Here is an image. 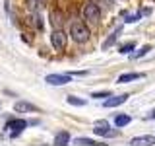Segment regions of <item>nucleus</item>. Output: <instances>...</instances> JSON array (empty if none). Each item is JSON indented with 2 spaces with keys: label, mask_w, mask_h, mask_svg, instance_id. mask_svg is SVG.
Listing matches in <instances>:
<instances>
[{
  "label": "nucleus",
  "mask_w": 155,
  "mask_h": 146,
  "mask_svg": "<svg viewBox=\"0 0 155 146\" xmlns=\"http://www.w3.org/2000/svg\"><path fill=\"white\" fill-rule=\"evenodd\" d=\"M70 35L76 43H85L91 33H89V27H87L84 22H76V23H72V27H70Z\"/></svg>",
  "instance_id": "1"
},
{
  "label": "nucleus",
  "mask_w": 155,
  "mask_h": 146,
  "mask_svg": "<svg viewBox=\"0 0 155 146\" xmlns=\"http://www.w3.org/2000/svg\"><path fill=\"white\" fill-rule=\"evenodd\" d=\"M84 18L89 26H99L101 22V10L95 2H87L84 6Z\"/></svg>",
  "instance_id": "2"
},
{
  "label": "nucleus",
  "mask_w": 155,
  "mask_h": 146,
  "mask_svg": "<svg viewBox=\"0 0 155 146\" xmlns=\"http://www.w3.org/2000/svg\"><path fill=\"white\" fill-rule=\"evenodd\" d=\"M93 133L99 134V136H118V130L110 129L109 121H97L93 125Z\"/></svg>",
  "instance_id": "3"
},
{
  "label": "nucleus",
  "mask_w": 155,
  "mask_h": 146,
  "mask_svg": "<svg viewBox=\"0 0 155 146\" xmlns=\"http://www.w3.org/2000/svg\"><path fill=\"white\" fill-rule=\"evenodd\" d=\"M66 41H68V37H66L64 29H54V31L51 33V43L56 51H62V49L66 47Z\"/></svg>",
  "instance_id": "4"
},
{
  "label": "nucleus",
  "mask_w": 155,
  "mask_h": 146,
  "mask_svg": "<svg viewBox=\"0 0 155 146\" xmlns=\"http://www.w3.org/2000/svg\"><path fill=\"white\" fill-rule=\"evenodd\" d=\"M70 78H72V74H48L45 78V82L51 86H66L70 82Z\"/></svg>",
  "instance_id": "5"
},
{
  "label": "nucleus",
  "mask_w": 155,
  "mask_h": 146,
  "mask_svg": "<svg viewBox=\"0 0 155 146\" xmlns=\"http://www.w3.org/2000/svg\"><path fill=\"white\" fill-rule=\"evenodd\" d=\"M27 127V121H23V119H16V121H10V123L6 125V129H8V133L10 136H18V134H21V130Z\"/></svg>",
  "instance_id": "6"
},
{
  "label": "nucleus",
  "mask_w": 155,
  "mask_h": 146,
  "mask_svg": "<svg viewBox=\"0 0 155 146\" xmlns=\"http://www.w3.org/2000/svg\"><path fill=\"white\" fill-rule=\"evenodd\" d=\"M128 97H130L128 94H122V96H110L109 99L103 101V105L107 107V109H109V107H118V105H122L124 101L128 99Z\"/></svg>",
  "instance_id": "7"
},
{
  "label": "nucleus",
  "mask_w": 155,
  "mask_h": 146,
  "mask_svg": "<svg viewBox=\"0 0 155 146\" xmlns=\"http://www.w3.org/2000/svg\"><path fill=\"white\" fill-rule=\"evenodd\" d=\"M130 144L132 146H151V144H155V136L153 134H142V136H136V138H132L130 140Z\"/></svg>",
  "instance_id": "8"
},
{
  "label": "nucleus",
  "mask_w": 155,
  "mask_h": 146,
  "mask_svg": "<svg viewBox=\"0 0 155 146\" xmlns=\"http://www.w3.org/2000/svg\"><path fill=\"white\" fill-rule=\"evenodd\" d=\"M142 78H145V74H140V72H126V74L118 76V84H128V82L142 80Z\"/></svg>",
  "instance_id": "9"
},
{
  "label": "nucleus",
  "mask_w": 155,
  "mask_h": 146,
  "mask_svg": "<svg viewBox=\"0 0 155 146\" xmlns=\"http://www.w3.org/2000/svg\"><path fill=\"white\" fill-rule=\"evenodd\" d=\"M14 109H16L18 113H31V111H37V107L33 103H27V101H18V103L14 105Z\"/></svg>",
  "instance_id": "10"
},
{
  "label": "nucleus",
  "mask_w": 155,
  "mask_h": 146,
  "mask_svg": "<svg viewBox=\"0 0 155 146\" xmlns=\"http://www.w3.org/2000/svg\"><path fill=\"white\" fill-rule=\"evenodd\" d=\"M27 10L31 14H39L43 10V0H27Z\"/></svg>",
  "instance_id": "11"
},
{
  "label": "nucleus",
  "mask_w": 155,
  "mask_h": 146,
  "mask_svg": "<svg viewBox=\"0 0 155 146\" xmlns=\"http://www.w3.org/2000/svg\"><path fill=\"white\" fill-rule=\"evenodd\" d=\"M68 142H70V134H68V133H58L54 136V144L56 146H64Z\"/></svg>",
  "instance_id": "12"
},
{
  "label": "nucleus",
  "mask_w": 155,
  "mask_h": 146,
  "mask_svg": "<svg viewBox=\"0 0 155 146\" xmlns=\"http://www.w3.org/2000/svg\"><path fill=\"white\" fill-rule=\"evenodd\" d=\"M51 23H52V27H54V29H60L62 27V19H60V14H58V12H52L51 14Z\"/></svg>",
  "instance_id": "13"
},
{
  "label": "nucleus",
  "mask_w": 155,
  "mask_h": 146,
  "mask_svg": "<svg viewBox=\"0 0 155 146\" xmlns=\"http://www.w3.org/2000/svg\"><path fill=\"white\" fill-rule=\"evenodd\" d=\"M128 123H130V117H128V115H118V117L114 119V125H116V127H126Z\"/></svg>",
  "instance_id": "14"
},
{
  "label": "nucleus",
  "mask_w": 155,
  "mask_h": 146,
  "mask_svg": "<svg viewBox=\"0 0 155 146\" xmlns=\"http://www.w3.org/2000/svg\"><path fill=\"white\" fill-rule=\"evenodd\" d=\"M74 144H81V146H93V144H99V142H95V140H91V138H76V140H74Z\"/></svg>",
  "instance_id": "15"
},
{
  "label": "nucleus",
  "mask_w": 155,
  "mask_h": 146,
  "mask_svg": "<svg viewBox=\"0 0 155 146\" xmlns=\"http://www.w3.org/2000/svg\"><path fill=\"white\" fill-rule=\"evenodd\" d=\"M118 33H120V29H116L113 35H110V37H109V39H107V41L103 43V49H107V47H110V45H113V43L116 41V37H118Z\"/></svg>",
  "instance_id": "16"
},
{
  "label": "nucleus",
  "mask_w": 155,
  "mask_h": 146,
  "mask_svg": "<svg viewBox=\"0 0 155 146\" xmlns=\"http://www.w3.org/2000/svg\"><path fill=\"white\" fill-rule=\"evenodd\" d=\"M149 51H151V47H149V45H143L142 49H140V51L138 53H134V55H132V58H140V57H143V55H147V53Z\"/></svg>",
  "instance_id": "17"
},
{
  "label": "nucleus",
  "mask_w": 155,
  "mask_h": 146,
  "mask_svg": "<svg viewBox=\"0 0 155 146\" xmlns=\"http://www.w3.org/2000/svg\"><path fill=\"white\" fill-rule=\"evenodd\" d=\"M68 103H70V105H80V107H84V105H85V99H78V97H74V96H68Z\"/></svg>",
  "instance_id": "18"
},
{
  "label": "nucleus",
  "mask_w": 155,
  "mask_h": 146,
  "mask_svg": "<svg viewBox=\"0 0 155 146\" xmlns=\"http://www.w3.org/2000/svg\"><path fill=\"white\" fill-rule=\"evenodd\" d=\"M134 47H136V43H134V41H130V43H124V45L120 47V53H122V55H128V53L132 51Z\"/></svg>",
  "instance_id": "19"
},
{
  "label": "nucleus",
  "mask_w": 155,
  "mask_h": 146,
  "mask_svg": "<svg viewBox=\"0 0 155 146\" xmlns=\"http://www.w3.org/2000/svg\"><path fill=\"white\" fill-rule=\"evenodd\" d=\"M93 97H110L109 92H99V94H93Z\"/></svg>",
  "instance_id": "20"
}]
</instances>
